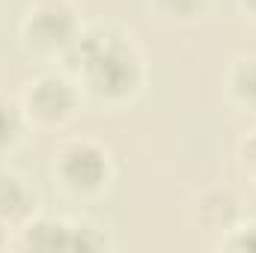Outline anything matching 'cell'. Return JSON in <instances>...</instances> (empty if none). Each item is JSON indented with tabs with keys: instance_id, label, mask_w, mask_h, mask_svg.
<instances>
[{
	"instance_id": "1",
	"label": "cell",
	"mask_w": 256,
	"mask_h": 253,
	"mask_svg": "<svg viewBox=\"0 0 256 253\" xmlns=\"http://www.w3.org/2000/svg\"><path fill=\"white\" fill-rule=\"evenodd\" d=\"M63 68L78 80L86 102L120 110L146 86V54L134 33L114 24L84 27L63 57Z\"/></svg>"
},
{
	"instance_id": "2",
	"label": "cell",
	"mask_w": 256,
	"mask_h": 253,
	"mask_svg": "<svg viewBox=\"0 0 256 253\" xmlns=\"http://www.w3.org/2000/svg\"><path fill=\"white\" fill-rule=\"evenodd\" d=\"M114 173L110 149L90 134L63 137L51 152V176L72 200H98L110 188Z\"/></svg>"
},
{
	"instance_id": "3",
	"label": "cell",
	"mask_w": 256,
	"mask_h": 253,
	"mask_svg": "<svg viewBox=\"0 0 256 253\" xmlns=\"http://www.w3.org/2000/svg\"><path fill=\"white\" fill-rule=\"evenodd\" d=\"M80 30L84 21L72 0H30L18 24V42L33 60L63 63Z\"/></svg>"
},
{
	"instance_id": "4",
	"label": "cell",
	"mask_w": 256,
	"mask_h": 253,
	"mask_svg": "<svg viewBox=\"0 0 256 253\" xmlns=\"http://www.w3.org/2000/svg\"><path fill=\"white\" fill-rule=\"evenodd\" d=\"M18 102L24 108L30 128L63 131L66 126L74 122V116L80 114L86 98H84L78 80L60 66V68H45V72L33 74L24 84Z\"/></svg>"
},
{
	"instance_id": "5",
	"label": "cell",
	"mask_w": 256,
	"mask_h": 253,
	"mask_svg": "<svg viewBox=\"0 0 256 253\" xmlns=\"http://www.w3.org/2000/svg\"><path fill=\"white\" fill-rule=\"evenodd\" d=\"M12 248L18 250H114V242L104 226L92 224L90 218H68V214H36L21 230H15Z\"/></svg>"
},
{
	"instance_id": "6",
	"label": "cell",
	"mask_w": 256,
	"mask_h": 253,
	"mask_svg": "<svg viewBox=\"0 0 256 253\" xmlns=\"http://www.w3.org/2000/svg\"><path fill=\"white\" fill-rule=\"evenodd\" d=\"M188 218L196 230L202 232H214L218 238L242 218L238 212V196L230 188H220V185H208V188L196 190L188 206Z\"/></svg>"
},
{
	"instance_id": "7",
	"label": "cell",
	"mask_w": 256,
	"mask_h": 253,
	"mask_svg": "<svg viewBox=\"0 0 256 253\" xmlns=\"http://www.w3.org/2000/svg\"><path fill=\"white\" fill-rule=\"evenodd\" d=\"M39 214V190L15 167H0V220L21 230Z\"/></svg>"
},
{
	"instance_id": "8",
	"label": "cell",
	"mask_w": 256,
	"mask_h": 253,
	"mask_svg": "<svg viewBox=\"0 0 256 253\" xmlns=\"http://www.w3.org/2000/svg\"><path fill=\"white\" fill-rule=\"evenodd\" d=\"M224 92H226V102L238 114L256 116V51L254 54H238L226 66Z\"/></svg>"
},
{
	"instance_id": "9",
	"label": "cell",
	"mask_w": 256,
	"mask_h": 253,
	"mask_svg": "<svg viewBox=\"0 0 256 253\" xmlns=\"http://www.w3.org/2000/svg\"><path fill=\"white\" fill-rule=\"evenodd\" d=\"M146 9L164 27H191L208 15L212 0H146Z\"/></svg>"
},
{
	"instance_id": "10",
	"label": "cell",
	"mask_w": 256,
	"mask_h": 253,
	"mask_svg": "<svg viewBox=\"0 0 256 253\" xmlns=\"http://www.w3.org/2000/svg\"><path fill=\"white\" fill-rule=\"evenodd\" d=\"M27 131H30V122L24 116V108H21L18 96H9V92L0 90V158L12 155L21 146Z\"/></svg>"
},
{
	"instance_id": "11",
	"label": "cell",
	"mask_w": 256,
	"mask_h": 253,
	"mask_svg": "<svg viewBox=\"0 0 256 253\" xmlns=\"http://www.w3.org/2000/svg\"><path fill=\"white\" fill-rule=\"evenodd\" d=\"M218 250H232V253H256V218H238L218 242Z\"/></svg>"
},
{
	"instance_id": "12",
	"label": "cell",
	"mask_w": 256,
	"mask_h": 253,
	"mask_svg": "<svg viewBox=\"0 0 256 253\" xmlns=\"http://www.w3.org/2000/svg\"><path fill=\"white\" fill-rule=\"evenodd\" d=\"M236 167H238V176L250 188H256V128L242 137V143L236 149Z\"/></svg>"
},
{
	"instance_id": "13",
	"label": "cell",
	"mask_w": 256,
	"mask_h": 253,
	"mask_svg": "<svg viewBox=\"0 0 256 253\" xmlns=\"http://www.w3.org/2000/svg\"><path fill=\"white\" fill-rule=\"evenodd\" d=\"M236 9L242 12L244 21H250L256 27V0H236Z\"/></svg>"
},
{
	"instance_id": "14",
	"label": "cell",
	"mask_w": 256,
	"mask_h": 253,
	"mask_svg": "<svg viewBox=\"0 0 256 253\" xmlns=\"http://www.w3.org/2000/svg\"><path fill=\"white\" fill-rule=\"evenodd\" d=\"M12 242H15V230H12L9 224H3V220H0V250L12 248Z\"/></svg>"
}]
</instances>
